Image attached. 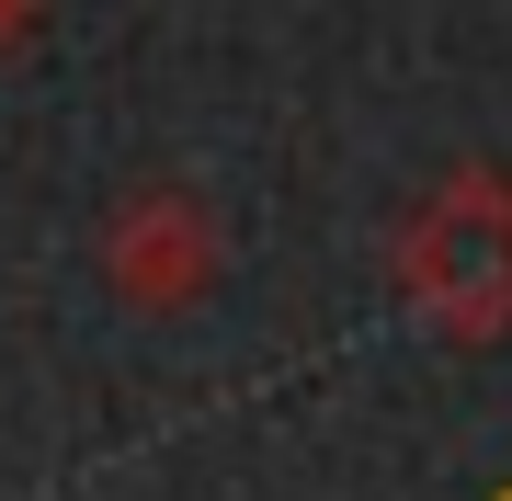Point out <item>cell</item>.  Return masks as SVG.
Here are the masks:
<instances>
[{"mask_svg": "<svg viewBox=\"0 0 512 501\" xmlns=\"http://www.w3.org/2000/svg\"><path fill=\"white\" fill-rule=\"evenodd\" d=\"M399 285L444 342H501L512 331V183L456 171L399 240Z\"/></svg>", "mask_w": 512, "mask_h": 501, "instance_id": "obj_1", "label": "cell"}, {"mask_svg": "<svg viewBox=\"0 0 512 501\" xmlns=\"http://www.w3.org/2000/svg\"><path fill=\"white\" fill-rule=\"evenodd\" d=\"M126 285H137L148 308H183L194 285H205V228H194L183 194H148V205H137V228H126Z\"/></svg>", "mask_w": 512, "mask_h": 501, "instance_id": "obj_2", "label": "cell"}]
</instances>
